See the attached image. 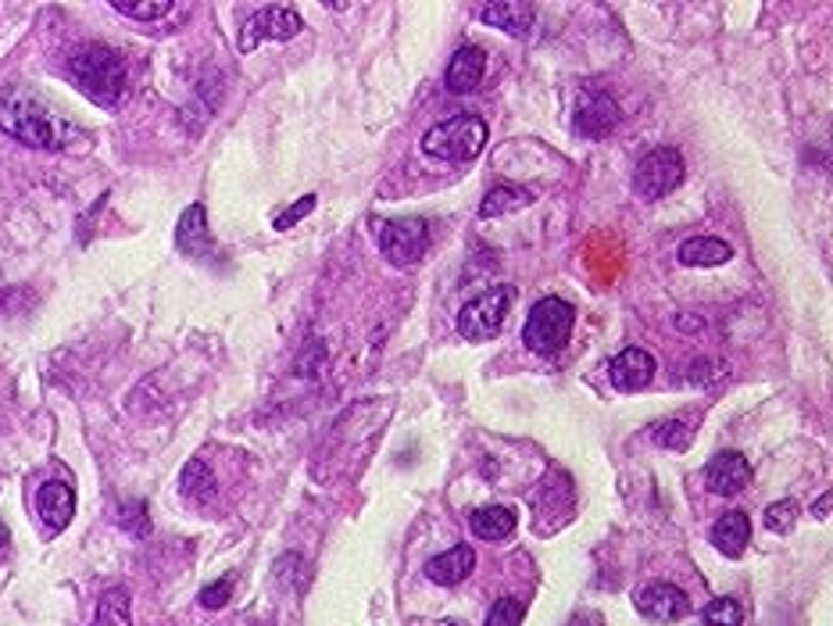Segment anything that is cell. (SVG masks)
<instances>
[{
    "instance_id": "6da1fadb",
    "label": "cell",
    "mask_w": 833,
    "mask_h": 626,
    "mask_svg": "<svg viewBox=\"0 0 833 626\" xmlns=\"http://www.w3.org/2000/svg\"><path fill=\"white\" fill-rule=\"evenodd\" d=\"M0 129L19 144L37 147V150H58V147H68L72 137H79L76 126L61 123L55 111L40 105V100L22 87H11L0 97Z\"/></svg>"
},
{
    "instance_id": "7a4b0ae2",
    "label": "cell",
    "mask_w": 833,
    "mask_h": 626,
    "mask_svg": "<svg viewBox=\"0 0 833 626\" xmlns=\"http://www.w3.org/2000/svg\"><path fill=\"white\" fill-rule=\"evenodd\" d=\"M68 76L100 108H115L126 94V58L108 43H87L72 50Z\"/></svg>"
},
{
    "instance_id": "3957f363",
    "label": "cell",
    "mask_w": 833,
    "mask_h": 626,
    "mask_svg": "<svg viewBox=\"0 0 833 626\" xmlns=\"http://www.w3.org/2000/svg\"><path fill=\"white\" fill-rule=\"evenodd\" d=\"M487 137H490V129L483 118L462 111L427 129L422 150L437 162H472V158H480V150L487 147Z\"/></svg>"
},
{
    "instance_id": "277c9868",
    "label": "cell",
    "mask_w": 833,
    "mask_h": 626,
    "mask_svg": "<svg viewBox=\"0 0 833 626\" xmlns=\"http://www.w3.org/2000/svg\"><path fill=\"white\" fill-rule=\"evenodd\" d=\"M576 326V309L562 297H540L530 315H526V326H522V344L530 348L540 359H551L558 354L572 336Z\"/></svg>"
},
{
    "instance_id": "5b68a950",
    "label": "cell",
    "mask_w": 833,
    "mask_h": 626,
    "mask_svg": "<svg viewBox=\"0 0 833 626\" xmlns=\"http://www.w3.org/2000/svg\"><path fill=\"white\" fill-rule=\"evenodd\" d=\"M508 312H512V291H508V286H490L480 297L462 304V312H458V333L476 344L494 341L508 323Z\"/></svg>"
},
{
    "instance_id": "8992f818",
    "label": "cell",
    "mask_w": 833,
    "mask_h": 626,
    "mask_svg": "<svg viewBox=\"0 0 833 626\" xmlns=\"http://www.w3.org/2000/svg\"><path fill=\"white\" fill-rule=\"evenodd\" d=\"M679 183H684V158H679V150L651 147L637 165L634 190L640 200H661V197H669Z\"/></svg>"
},
{
    "instance_id": "52a82bcc",
    "label": "cell",
    "mask_w": 833,
    "mask_h": 626,
    "mask_svg": "<svg viewBox=\"0 0 833 626\" xmlns=\"http://www.w3.org/2000/svg\"><path fill=\"white\" fill-rule=\"evenodd\" d=\"M376 244L390 265L408 268L430 251V226L422 218H394L376 229Z\"/></svg>"
},
{
    "instance_id": "ba28073f",
    "label": "cell",
    "mask_w": 833,
    "mask_h": 626,
    "mask_svg": "<svg viewBox=\"0 0 833 626\" xmlns=\"http://www.w3.org/2000/svg\"><path fill=\"white\" fill-rule=\"evenodd\" d=\"M304 29L301 14L286 4H268L258 8L251 14V19L241 26V55H251V50H258L265 40H294L297 32Z\"/></svg>"
},
{
    "instance_id": "9c48e42d",
    "label": "cell",
    "mask_w": 833,
    "mask_h": 626,
    "mask_svg": "<svg viewBox=\"0 0 833 626\" xmlns=\"http://www.w3.org/2000/svg\"><path fill=\"white\" fill-rule=\"evenodd\" d=\"M634 605H637L640 616H648L655 623H679L694 613V605L684 590H679L676 584H666V580L644 584L634 595Z\"/></svg>"
},
{
    "instance_id": "30bf717a",
    "label": "cell",
    "mask_w": 833,
    "mask_h": 626,
    "mask_svg": "<svg viewBox=\"0 0 833 626\" xmlns=\"http://www.w3.org/2000/svg\"><path fill=\"white\" fill-rule=\"evenodd\" d=\"M752 477H755V469H752V462L744 459V454L719 451L705 469V487L712 490V495H719V498H734V495H741V490H747Z\"/></svg>"
},
{
    "instance_id": "8fae6325",
    "label": "cell",
    "mask_w": 833,
    "mask_h": 626,
    "mask_svg": "<svg viewBox=\"0 0 833 626\" xmlns=\"http://www.w3.org/2000/svg\"><path fill=\"white\" fill-rule=\"evenodd\" d=\"M655 354L644 351V348H626L619 351L616 359H611L608 365V376H611V387L623 394H634V391H644L651 380H655Z\"/></svg>"
},
{
    "instance_id": "7c38bea8",
    "label": "cell",
    "mask_w": 833,
    "mask_h": 626,
    "mask_svg": "<svg viewBox=\"0 0 833 626\" xmlns=\"http://www.w3.org/2000/svg\"><path fill=\"white\" fill-rule=\"evenodd\" d=\"M619 118H623V111L608 94H587L580 100V108H576L572 126H576V133H584L587 140H601L619 126Z\"/></svg>"
},
{
    "instance_id": "4fadbf2b",
    "label": "cell",
    "mask_w": 833,
    "mask_h": 626,
    "mask_svg": "<svg viewBox=\"0 0 833 626\" xmlns=\"http://www.w3.org/2000/svg\"><path fill=\"white\" fill-rule=\"evenodd\" d=\"M483 76H487V50L476 47V43H465L451 55L444 82H448L451 94H469V90L480 87Z\"/></svg>"
},
{
    "instance_id": "5bb4252c",
    "label": "cell",
    "mask_w": 833,
    "mask_h": 626,
    "mask_svg": "<svg viewBox=\"0 0 833 626\" xmlns=\"http://www.w3.org/2000/svg\"><path fill=\"white\" fill-rule=\"evenodd\" d=\"M37 512L43 519L47 530H65L68 522L76 516V490L61 483V480H50L37 490Z\"/></svg>"
},
{
    "instance_id": "9a60e30c",
    "label": "cell",
    "mask_w": 833,
    "mask_h": 626,
    "mask_svg": "<svg viewBox=\"0 0 833 626\" xmlns=\"http://www.w3.org/2000/svg\"><path fill=\"white\" fill-rule=\"evenodd\" d=\"M480 19L487 26H494L516 40H526L533 32V4H522V0H498V4H483Z\"/></svg>"
},
{
    "instance_id": "2e32d148",
    "label": "cell",
    "mask_w": 833,
    "mask_h": 626,
    "mask_svg": "<svg viewBox=\"0 0 833 626\" xmlns=\"http://www.w3.org/2000/svg\"><path fill=\"white\" fill-rule=\"evenodd\" d=\"M176 247L183 251V255H190V258H208L215 251L212 233H208V212H204V205H190L179 215Z\"/></svg>"
},
{
    "instance_id": "e0dca14e",
    "label": "cell",
    "mask_w": 833,
    "mask_h": 626,
    "mask_svg": "<svg viewBox=\"0 0 833 626\" xmlns=\"http://www.w3.org/2000/svg\"><path fill=\"white\" fill-rule=\"evenodd\" d=\"M712 548L726 558H741L747 551V540H752V519L744 512H723L708 530Z\"/></svg>"
},
{
    "instance_id": "ac0fdd59",
    "label": "cell",
    "mask_w": 833,
    "mask_h": 626,
    "mask_svg": "<svg viewBox=\"0 0 833 626\" xmlns=\"http://www.w3.org/2000/svg\"><path fill=\"white\" fill-rule=\"evenodd\" d=\"M476 566V551L469 545H454L451 551L437 555L427 563V577L440 587H458L469 580V573Z\"/></svg>"
},
{
    "instance_id": "d6986e66",
    "label": "cell",
    "mask_w": 833,
    "mask_h": 626,
    "mask_svg": "<svg viewBox=\"0 0 833 626\" xmlns=\"http://www.w3.org/2000/svg\"><path fill=\"white\" fill-rule=\"evenodd\" d=\"M676 258L687 268H716V265H726L729 258H734V247L719 241V236H690V241L679 244Z\"/></svg>"
},
{
    "instance_id": "ffe728a7",
    "label": "cell",
    "mask_w": 833,
    "mask_h": 626,
    "mask_svg": "<svg viewBox=\"0 0 833 626\" xmlns=\"http://www.w3.org/2000/svg\"><path fill=\"white\" fill-rule=\"evenodd\" d=\"M516 527H519V516L508 509V505H483V509H476L469 516V530L480 540H490V545L508 540L516 534Z\"/></svg>"
},
{
    "instance_id": "44dd1931",
    "label": "cell",
    "mask_w": 833,
    "mask_h": 626,
    "mask_svg": "<svg viewBox=\"0 0 833 626\" xmlns=\"http://www.w3.org/2000/svg\"><path fill=\"white\" fill-rule=\"evenodd\" d=\"M533 190H526V186H512V183H498L494 190H487L480 215L483 218H501V215H516L522 208L533 205Z\"/></svg>"
},
{
    "instance_id": "7402d4cb",
    "label": "cell",
    "mask_w": 833,
    "mask_h": 626,
    "mask_svg": "<svg viewBox=\"0 0 833 626\" xmlns=\"http://www.w3.org/2000/svg\"><path fill=\"white\" fill-rule=\"evenodd\" d=\"M694 433H698V427H694V419L687 415H673L666 422H658V427L651 430V441L658 448H669V451H687Z\"/></svg>"
},
{
    "instance_id": "603a6c76",
    "label": "cell",
    "mask_w": 833,
    "mask_h": 626,
    "mask_svg": "<svg viewBox=\"0 0 833 626\" xmlns=\"http://www.w3.org/2000/svg\"><path fill=\"white\" fill-rule=\"evenodd\" d=\"M179 490H183V498H190V501H212V498H215V477H212V469L204 466L200 459H190V462L183 466Z\"/></svg>"
},
{
    "instance_id": "cb8c5ba5",
    "label": "cell",
    "mask_w": 833,
    "mask_h": 626,
    "mask_svg": "<svg viewBox=\"0 0 833 626\" xmlns=\"http://www.w3.org/2000/svg\"><path fill=\"white\" fill-rule=\"evenodd\" d=\"M97 626H129L133 613H129V590L126 587H115L108 590L105 598L97 601Z\"/></svg>"
},
{
    "instance_id": "d4e9b609",
    "label": "cell",
    "mask_w": 833,
    "mask_h": 626,
    "mask_svg": "<svg viewBox=\"0 0 833 626\" xmlns=\"http://www.w3.org/2000/svg\"><path fill=\"white\" fill-rule=\"evenodd\" d=\"M118 14H126V19H136V22H155V19H165V14H173L176 4L173 0H115L111 4Z\"/></svg>"
},
{
    "instance_id": "484cf974",
    "label": "cell",
    "mask_w": 833,
    "mask_h": 626,
    "mask_svg": "<svg viewBox=\"0 0 833 626\" xmlns=\"http://www.w3.org/2000/svg\"><path fill=\"white\" fill-rule=\"evenodd\" d=\"M797 516H802V509H797V501L784 498V501H773V505H770L766 516H762V522H766V530H770V534H791V530H794V522H797Z\"/></svg>"
},
{
    "instance_id": "4316f807",
    "label": "cell",
    "mask_w": 833,
    "mask_h": 626,
    "mask_svg": "<svg viewBox=\"0 0 833 626\" xmlns=\"http://www.w3.org/2000/svg\"><path fill=\"white\" fill-rule=\"evenodd\" d=\"M526 619V601L522 598H498L494 608L487 613L483 626H522Z\"/></svg>"
},
{
    "instance_id": "83f0119b",
    "label": "cell",
    "mask_w": 833,
    "mask_h": 626,
    "mask_svg": "<svg viewBox=\"0 0 833 626\" xmlns=\"http://www.w3.org/2000/svg\"><path fill=\"white\" fill-rule=\"evenodd\" d=\"M705 623L708 626H741L744 608L734 598H716V601L705 605Z\"/></svg>"
},
{
    "instance_id": "f1b7e54d",
    "label": "cell",
    "mask_w": 833,
    "mask_h": 626,
    "mask_svg": "<svg viewBox=\"0 0 833 626\" xmlns=\"http://www.w3.org/2000/svg\"><path fill=\"white\" fill-rule=\"evenodd\" d=\"M229 598H233V580L223 577V580H215V584H208V587L200 590V608H208V613H218V608H226V605H229Z\"/></svg>"
},
{
    "instance_id": "f546056e",
    "label": "cell",
    "mask_w": 833,
    "mask_h": 626,
    "mask_svg": "<svg viewBox=\"0 0 833 626\" xmlns=\"http://www.w3.org/2000/svg\"><path fill=\"white\" fill-rule=\"evenodd\" d=\"M312 212H315V194H308V197H301V200H297V205H291V208H286V212H280V215H276V223H272V226H276V229L283 233V229H291V226H297V223H301V218H304V215H312Z\"/></svg>"
},
{
    "instance_id": "4dcf8cb0",
    "label": "cell",
    "mask_w": 833,
    "mask_h": 626,
    "mask_svg": "<svg viewBox=\"0 0 833 626\" xmlns=\"http://www.w3.org/2000/svg\"><path fill=\"white\" fill-rule=\"evenodd\" d=\"M122 527H133L136 534H147V509L144 505H129V509H122Z\"/></svg>"
},
{
    "instance_id": "1f68e13d",
    "label": "cell",
    "mask_w": 833,
    "mask_h": 626,
    "mask_svg": "<svg viewBox=\"0 0 833 626\" xmlns=\"http://www.w3.org/2000/svg\"><path fill=\"white\" fill-rule=\"evenodd\" d=\"M826 509H830V495H823L820 501H815V519H826L830 516Z\"/></svg>"
},
{
    "instance_id": "d6a6232c",
    "label": "cell",
    "mask_w": 833,
    "mask_h": 626,
    "mask_svg": "<svg viewBox=\"0 0 833 626\" xmlns=\"http://www.w3.org/2000/svg\"><path fill=\"white\" fill-rule=\"evenodd\" d=\"M8 540H11V534H8V527H4V522H0V551L8 548Z\"/></svg>"
}]
</instances>
